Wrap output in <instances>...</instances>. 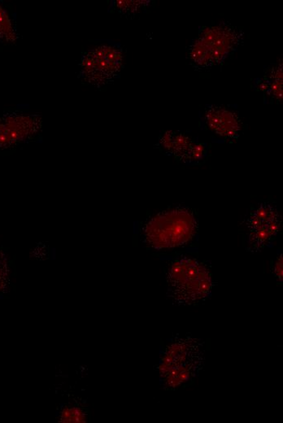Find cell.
Listing matches in <instances>:
<instances>
[{
  "label": "cell",
  "mask_w": 283,
  "mask_h": 423,
  "mask_svg": "<svg viewBox=\"0 0 283 423\" xmlns=\"http://www.w3.org/2000/svg\"><path fill=\"white\" fill-rule=\"evenodd\" d=\"M203 343L191 336H173L163 347L159 364L160 381L166 390H176L196 380L203 366Z\"/></svg>",
  "instance_id": "6da1fadb"
},
{
  "label": "cell",
  "mask_w": 283,
  "mask_h": 423,
  "mask_svg": "<svg viewBox=\"0 0 283 423\" xmlns=\"http://www.w3.org/2000/svg\"><path fill=\"white\" fill-rule=\"evenodd\" d=\"M241 28L227 22L216 26H201L189 44L187 60L196 71H208L221 65L238 51L243 42Z\"/></svg>",
  "instance_id": "7a4b0ae2"
},
{
  "label": "cell",
  "mask_w": 283,
  "mask_h": 423,
  "mask_svg": "<svg viewBox=\"0 0 283 423\" xmlns=\"http://www.w3.org/2000/svg\"><path fill=\"white\" fill-rule=\"evenodd\" d=\"M213 281L208 267L196 258L177 256L167 270V296L178 305H195L212 295Z\"/></svg>",
  "instance_id": "3957f363"
},
{
  "label": "cell",
  "mask_w": 283,
  "mask_h": 423,
  "mask_svg": "<svg viewBox=\"0 0 283 423\" xmlns=\"http://www.w3.org/2000/svg\"><path fill=\"white\" fill-rule=\"evenodd\" d=\"M197 228L193 212L187 208L177 207L150 219L143 227V237L146 244L155 250L174 249L193 239Z\"/></svg>",
  "instance_id": "277c9868"
},
{
  "label": "cell",
  "mask_w": 283,
  "mask_h": 423,
  "mask_svg": "<svg viewBox=\"0 0 283 423\" xmlns=\"http://www.w3.org/2000/svg\"><path fill=\"white\" fill-rule=\"evenodd\" d=\"M83 82L101 88L120 76L124 68V54L120 44L105 42L81 55L79 64Z\"/></svg>",
  "instance_id": "5b68a950"
},
{
  "label": "cell",
  "mask_w": 283,
  "mask_h": 423,
  "mask_svg": "<svg viewBox=\"0 0 283 423\" xmlns=\"http://www.w3.org/2000/svg\"><path fill=\"white\" fill-rule=\"evenodd\" d=\"M245 225L248 231L247 250L256 253L274 242L281 228V215L275 205L261 203L249 212Z\"/></svg>",
  "instance_id": "8992f818"
},
{
  "label": "cell",
  "mask_w": 283,
  "mask_h": 423,
  "mask_svg": "<svg viewBox=\"0 0 283 423\" xmlns=\"http://www.w3.org/2000/svg\"><path fill=\"white\" fill-rule=\"evenodd\" d=\"M202 119L205 127L224 139L237 138L242 129L240 115L225 106H206Z\"/></svg>",
  "instance_id": "52a82bcc"
},
{
  "label": "cell",
  "mask_w": 283,
  "mask_h": 423,
  "mask_svg": "<svg viewBox=\"0 0 283 423\" xmlns=\"http://www.w3.org/2000/svg\"><path fill=\"white\" fill-rule=\"evenodd\" d=\"M41 120L37 116H10L0 120V147L23 142L37 133Z\"/></svg>",
  "instance_id": "ba28073f"
},
{
  "label": "cell",
  "mask_w": 283,
  "mask_h": 423,
  "mask_svg": "<svg viewBox=\"0 0 283 423\" xmlns=\"http://www.w3.org/2000/svg\"><path fill=\"white\" fill-rule=\"evenodd\" d=\"M257 91H262L265 101L279 104L283 101V60L272 64L265 69L263 79L255 83Z\"/></svg>",
  "instance_id": "9c48e42d"
},
{
  "label": "cell",
  "mask_w": 283,
  "mask_h": 423,
  "mask_svg": "<svg viewBox=\"0 0 283 423\" xmlns=\"http://www.w3.org/2000/svg\"><path fill=\"white\" fill-rule=\"evenodd\" d=\"M194 142V138L185 132L168 130L160 134L158 146L165 154L182 161Z\"/></svg>",
  "instance_id": "30bf717a"
},
{
  "label": "cell",
  "mask_w": 283,
  "mask_h": 423,
  "mask_svg": "<svg viewBox=\"0 0 283 423\" xmlns=\"http://www.w3.org/2000/svg\"><path fill=\"white\" fill-rule=\"evenodd\" d=\"M111 3V10L121 15L126 16H134L138 12L145 9L146 7L150 4V1H124V0H116Z\"/></svg>",
  "instance_id": "8fae6325"
},
{
  "label": "cell",
  "mask_w": 283,
  "mask_h": 423,
  "mask_svg": "<svg viewBox=\"0 0 283 423\" xmlns=\"http://www.w3.org/2000/svg\"><path fill=\"white\" fill-rule=\"evenodd\" d=\"M207 152H208V148L206 143L195 140L190 147L187 155L185 156L184 158L182 159V162L189 166L197 165L207 157Z\"/></svg>",
  "instance_id": "7c38bea8"
},
{
  "label": "cell",
  "mask_w": 283,
  "mask_h": 423,
  "mask_svg": "<svg viewBox=\"0 0 283 423\" xmlns=\"http://www.w3.org/2000/svg\"><path fill=\"white\" fill-rule=\"evenodd\" d=\"M16 39L9 15L0 6V42H13Z\"/></svg>",
  "instance_id": "4fadbf2b"
},
{
  "label": "cell",
  "mask_w": 283,
  "mask_h": 423,
  "mask_svg": "<svg viewBox=\"0 0 283 423\" xmlns=\"http://www.w3.org/2000/svg\"><path fill=\"white\" fill-rule=\"evenodd\" d=\"M59 421L65 423H84L87 421V416L81 408L67 406L63 408L60 412Z\"/></svg>",
  "instance_id": "5bb4252c"
},
{
  "label": "cell",
  "mask_w": 283,
  "mask_h": 423,
  "mask_svg": "<svg viewBox=\"0 0 283 423\" xmlns=\"http://www.w3.org/2000/svg\"><path fill=\"white\" fill-rule=\"evenodd\" d=\"M274 276L277 278V280L279 283H283V254L279 253L276 260L274 261Z\"/></svg>",
  "instance_id": "9a60e30c"
}]
</instances>
